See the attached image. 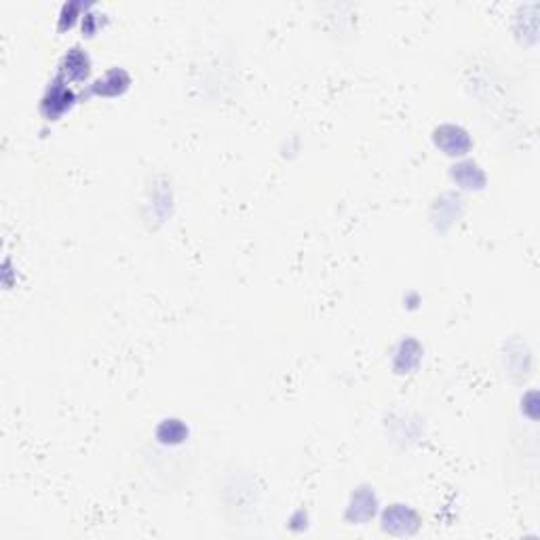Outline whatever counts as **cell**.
<instances>
[{"mask_svg":"<svg viewBox=\"0 0 540 540\" xmlns=\"http://www.w3.org/2000/svg\"><path fill=\"white\" fill-rule=\"evenodd\" d=\"M63 72L74 78V80H80L89 74V59L86 55L80 51V49H72L65 59H63Z\"/></svg>","mask_w":540,"mask_h":540,"instance_id":"obj_2","label":"cell"},{"mask_svg":"<svg viewBox=\"0 0 540 540\" xmlns=\"http://www.w3.org/2000/svg\"><path fill=\"white\" fill-rule=\"evenodd\" d=\"M437 141H447L449 139V148H447V154H464V150L468 148V137L462 129L458 127H441L437 131Z\"/></svg>","mask_w":540,"mask_h":540,"instance_id":"obj_3","label":"cell"},{"mask_svg":"<svg viewBox=\"0 0 540 540\" xmlns=\"http://www.w3.org/2000/svg\"><path fill=\"white\" fill-rule=\"evenodd\" d=\"M70 101H72L70 89H65V86H53V89L49 91V95L44 97V101H42V110H46V108L51 105V110H49L46 114H49V116H57V114H61V112L70 105Z\"/></svg>","mask_w":540,"mask_h":540,"instance_id":"obj_4","label":"cell"},{"mask_svg":"<svg viewBox=\"0 0 540 540\" xmlns=\"http://www.w3.org/2000/svg\"><path fill=\"white\" fill-rule=\"evenodd\" d=\"M413 521V513L407 510L405 506L401 504H394L390 510H386L384 515V527L390 529V532H399V534H405V532H411L407 527V523Z\"/></svg>","mask_w":540,"mask_h":540,"instance_id":"obj_1","label":"cell"}]
</instances>
